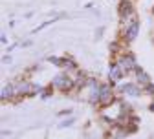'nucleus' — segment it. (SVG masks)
<instances>
[{"instance_id": "nucleus-1", "label": "nucleus", "mask_w": 154, "mask_h": 139, "mask_svg": "<svg viewBox=\"0 0 154 139\" xmlns=\"http://www.w3.org/2000/svg\"><path fill=\"white\" fill-rule=\"evenodd\" d=\"M119 66H121L123 70H130V68L134 66V59H132V57H123L121 62H119Z\"/></svg>"}, {"instance_id": "nucleus-2", "label": "nucleus", "mask_w": 154, "mask_h": 139, "mask_svg": "<svg viewBox=\"0 0 154 139\" xmlns=\"http://www.w3.org/2000/svg\"><path fill=\"white\" fill-rule=\"evenodd\" d=\"M110 95H112V92H110V90H108V88L105 86V88L101 90V95H99V101H101V103H108V101H110Z\"/></svg>"}, {"instance_id": "nucleus-3", "label": "nucleus", "mask_w": 154, "mask_h": 139, "mask_svg": "<svg viewBox=\"0 0 154 139\" xmlns=\"http://www.w3.org/2000/svg\"><path fill=\"white\" fill-rule=\"evenodd\" d=\"M136 31H138V22H134V24L130 26V29H128V31L125 33V35H127V38H128V41H132V38L136 37Z\"/></svg>"}, {"instance_id": "nucleus-4", "label": "nucleus", "mask_w": 154, "mask_h": 139, "mask_svg": "<svg viewBox=\"0 0 154 139\" xmlns=\"http://www.w3.org/2000/svg\"><path fill=\"white\" fill-rule=\"evenodd\" d=\"M121 70H123V68H121L119 64H114L112 70H110V75H112L114 79H119V77H121Z\"/></svg>"}, {"instance_id": "nucleus-5", "label": "nucleus", "mask_w": 154, "mask_h": 139, "mask_svg": "<svg viewBox=\"0 0 154 139\" xmlns=\"http://www.w3.org/2000/svg\"><path fill=\"white\" fill-rule=\"evenodd\" d=\"M125 92H128L130 95H136V93H138V90H136V86H125Z\"/></svg>"}, {"instance_id": "nucleus-6", "label": "nucleus", "mask_w": 154, "mask_h": 139, "mask_svg": "<svg viewBox=\"0 0 154 139\" xmlns=\"http://www.w3.org/2000/svg\"><path fill=\"white\" fill-rule=\"evenodd\" d=\"M147 90H149V93H154V86H152V84H149Z\"/></svg>"}]
</instances>
